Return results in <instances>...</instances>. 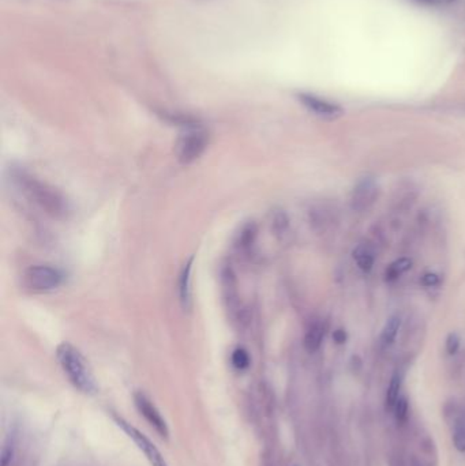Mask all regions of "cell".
<instances>
[{
  "mask_svg": "<svg viewBox=\"0 0 465 466\" xmlns=\"http://www.w3.org/2000/svg\"><path fill=\"white\" fill-rule=\"evenodd\" d=\"M12 177L22 194L49 217L64 219L70 214V204L67 198L53 186L25 170L14 172Z\"/></svg>",
  "mask_w": 465,
  "mask_h": 466,
  "instance_id": "1",
  "label": "cell"
},
{
  "mask_svg": "<svg viewBox=\"0 0 465 466\" xmlns=\"http://www.w3.org/2000/svg\"><path fill=\"white\" fill-rule=\"evenodd\" d=\"M58 361L71 382V384L85 394H93L97 390V383L93 373L85 360L82 353L69 342H63L56 349Z\"/></svg>",
  "mask_w": 465,
  "mask_h": 466,
  "instance_id": "2",
  "label": "cell"
},
{
  "mask_svg": "<svg viewBox=\"0 0 465 466\" xmlns=\"http://www.w3.org/2000/svg\"><path fill=\"white\" fill-rule=\"evenodd\" d=\"M22 281L24 285L32 292H51L62 285L63 273L49 265H35L25 270Z\"/></svg>",
  "mask_w": 465,
  "mask_h": 466,
  "instance_id": "3",
  "label": "cell"
},
{
  "mask_svg": "<svg viewBox=\"0 0 465 466\" xmlns=\"http://www.w3.org/2000/svg\"><path fill=\"white\" fill-rule=\"evenodd\" d=\"M209 145V134L201 128H191L183 134L176 146V157L182 164H191L198 160Z\"/></svg>",
  "mask_w": 465,
  "mask_h": 466,
  "instance_id": "4",
  "label": "cell"
},
{
  "mask_svg": "<svg viewBox=\"0 0 465 466\" xmlns=\"http://www.w3.org/2000/svg\"><path fill=\"white\" fill-rule=\"evenodd\" d=\"M115 422L126 432L127 436L137 445V447L143 453L145 458L148 460L150 466H168L166 458L160 453V450L155 446V443L146 435H143L134 425L127 423L126 420L122 418L116 416Z\"/></svg>",
  "mask_w": 465,
  "mask_h": 466,
  "instance_id": "5",
  "label": "cell"
},
{
  "mask_svg": "<svg viewBox=\"0 0 465 466\" xmlns=\"http://www.w3.org/2000/svg\"><path fill=\"white\" fill-rule=\"evenodd\" d=\"M134 402H135V406H137L138 412L141 413V416L145 418V420L156 429V432L161 438L167 439L169 435L167 422L164 420V418L161 416V413L159 412L156 405L149 400V397L145 395L142 391H138V393L134 394Z\"/></svg>",
  "mask_w": 465,
  "mask_h": 466,
  "instance_id": "6",
  "label": "cell"
},
{
  "mask_svg": "<svg viewBox=\"0 0 465 466\" xmlns=\"http://www.w3.org/2000/svg\"><path fill=\"white\" fill-rule=\"evenodd\" d=\"M221 287H222V295H224L227 310L228 312H231V316L238 321L239 316H242V307H240V300L238 296L236 276L231 266H225L221 271Z\"/></svg>",
  "mask_w": 465,
  "mask_h": 466,
  "instance_id": "7",
  "label": "cell"
},
{
  "mask_svg": "<svg viewBox=\"0 0 465 466\" xmlns=\"http://www.w3.org/2000/svg\"><path fill=\"white\" fill-rule=\"evenodd\" d=\"M378 194V186L373 177H363L351 194V206L353 210L362 212L370 208Z\"/></svg>",
  "mask_w": 465,
  "mask_h": 466,
  "instance_id": "8",
  "label": "cell"
},
{
  "mask_svg": "<svg viewBox=\"0 0 465 466\" xmlns=\"http://www.w3.org/2000/svg\"><path fill=\"white\" fill-rule=\"evenodd\" d=\"M299 101L313 114L325 118V119H336L338 116L342 115V109L341 107H338L337 104H333L328 100H324L318 96L314 94H308V93H300L299 96Z\"/></svg>",
  "mask_w": 465,
  "mask_h": 466,
  "instance_id": "9",
  "label": "cell"
},
{
  "mask_svg": "<svg viewBox=\"0 0 465 466\" xmlns=\"http://www.w3.org/2000/svg\"><path fill=\"white\" fill-rule=\"evenodd\" d=\"M191 269H193V258H190L184 263L179 278V297L180 304L184 310H188L191 303Z\"/></svg>",
  "mask_w": 465,
  "mask_h": 466,
  "instance_id": "10",
  "label": "cell"
},
{
  "mask_svg": "<svg viewBox=\"0 0 465 466\" xmlns=\"http://www.w3.org/2000/svg\"><path fill=\"white\" fill-rule=\"evenodd\" d=\"M324 337H325V325L321 321H314L304 334L306 350L310 353L317 352L324 341Z\"/></svg>",
  "mask_w": 465,
  "mask_h": 466,
  "instance_id": "11",
  "label": "cell"
},
{
  "mask_svg": "<svg viewBox=\"0 0 465 466\" xmlns=\"http://www.w3.org/2000/svg\"><path fill=\"white\" fill-rule=\"evenodd\" d=\"M353 259L358 265V267L365 271V273H369L371 271L373 266H374V260H376V254H374V250L373 247L369 244V243H362L359 244L355 250H353Z\"/></svg>",
  "mask_w": 465,
  "mask_h": 466,
  "instance_id": "12",
  "label": "cell"
},
{
  "mask_svg": "<svg viewBox=\"0 0 465 466\" xmlns=\"http://www.w3.org/2000/svg\"><path fill=\"white\" fill-rule=\"evenodd\" d=\"M401 328V316L393 315L387 319L385 323L382 332H380V345L382 348H389L398 334V330Z\"/></svg>",
  "mask_w": 465,
  "mask_h": 466,
  "instance_id": "13",
  "label": "cell"
},
{
  "mask_svg": "<svg viewBox=\"0 0 465 466\" xmlns=\"http://www.w3.org/2000/svg\"><path fill=\"white\" fill-rule=\"evenodd\" d=\"M411 266H412V262L408 258H400V259L394 260L393 263H390L386 267V271H385L386 281H394V280H397L400 276H403L404 273H407L411 269Z\"/></svg>",
  "mask_w": 465,
  "mask_h": 466,
  "instance_id": "14",
  "label": "cell"
},
{
  "mask_svg": "<svg viewBox=\"0 0 465 466\" xmlns=\"http://www.w3.org/2000/svg\"><path fill=\"white\" fill-rule=\"evenodd\" d=\"M401 384H403V377H401L400 373H396L392 377L390 383H389V387H387V391H386V400H385L386 409H393L394 408L397 400L400 398Z\"/></svg>",
  "mask_w": 465,
  "mask_h": 466,
  "instance_id": "15",
  "label": "cell"
},
{
  "mask_svg": "<svg viewBox=\"0 0 465 466\" xmlns=\"http://www.w3.org/2000/svg\"><path fill=\"white\" fill-rule=\"evenodd\" d=\"M453 446L457 451L465 453V413H462L455 422Z\"/></svg>",
  "mask_w": 465,
  "mask_h": 466,
  "instance_id": "16",
  "label": "cell"
},
{
  "mask_svg": "<svg viewBox=\"0 0 465 466\" xmlns=\"http://www.w3.org/2000/svg\"><path fill=\"white\" fill-rule=\"evenodd\" d=\"M256 238V226L254 224H247L246 226H243V229L239 233V239H238V247L240 250H246L250 249L253 246L254 240Z\"/></svg>",
  "mask_w": 465,
  "mask_h": 466,
  "instance_id": "17",
  "label": "cell"
},
{
  "mask_svg": "<svg viewBox=\"0 0 465 466\" xmlns=\"http://www.w3.org/2000/svg\"><path fill=\"white\" fill-rule=\"evenodd\" d=\"M231 361H232V366L239 370V371H243V370H247L250 367V355L246 349L243 348H236L234 352H232V356H231Z\"/></svg>",
  "mask_w": 465,
  "mask_h": 466,
  "instance_id": "18",
  "label": "cell"
},
{
  "mask_svg": "<svg viewBox=\"0 0 465 466\" xmlns=\"http://www.w3.org/2000/svg\"><path fill=\"white\" fill-rule=\"evenodd\" d=\"M393 409H394V418L397 423H405L408 419V413H410V404H408L407 397H400Z\"/></svg>",
  "mask_w": 465,
  "mask_h": 466,
  "instance_id": "19",
  "label": "cell"
},
{
  "mask_svg": "<svg viewBox=\"0 0 465 466\" xmlns=\"http://www.w3.org/2000/svg\"><path fill=\"white\" fill-rule=\"evenodd\" d=\"M273 221H274L273 226H274V229H276V232L279 235H283V233L287 232V229H288V219H287V215L284 213H276Z\"/></svg>",
  "mask_w": 465,
  "mask_h": 466,
  "instance_id": "20",
  "label": "cell"
},
{
  "mask_svg": "<svg viewBox=\"0 0 465 466\" xmlns=\"http://www.w3.org/2000/svg\"><path fill=\"white\" fill-rule=\"evenodd\" d=\"M460 337L456 333H450L446 339V352L449 355H456L457 350L460 349Z\"/></svg>",
  "mask_w": 465,
  "mask_h": 466,
  "instance_id": "21",
  "label": "cell"
},
{
  "mask_svg": "<svg viewBox=\"0 0 465 466\" xmlns=\"http://www.w3.org/2000/svg\"><path fill=\"white\" fill-rule=\"evenodd\" d=\"M439 283V277L435 273H427L422 277V284L424 287H435Z\"/></svg>",
  "mask_w": 465,
  "mask_h": 466,
  "instance_id": "22",
  "label": "cell"
},
{
  "mask_svg": "<svg viewBox=\"0 0 465 466\" xmlns=\"http://www.w3.org/2000/svg\"><path fill=\"white\" fill-rule=\"evenodd\" d=\"M333 339H335V342L338 343V345L345 343V341H346V333H345V330H342V329L335 330V332H333Z\"/></svg>",
  "mask_w": 465,
  "mask_h": 466,
  "instance_id": "23",
  "label": "cell"
},
{
  "mask_svg": "<svg viewBox=\"0 0 465 466\" xmlns=\"http://www.w3.org/2000/svg\"><path fill=\"white\" fill-rule=\"evenodd\" d=\"M419 1H423V3H428V4H449L455 0H419Z\"/></svg>",
  "mask_w": 465,
  "mask_h": 466,
  "instance_id": "24",
  "label": "cell"
}]
</instances>
